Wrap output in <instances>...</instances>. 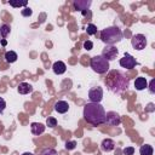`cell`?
<instances>
[{
  "label": "cell",
  "instance_id": "2",
  "mask_svg": "<svg viewBox=\"0 0 155 155\" xmlns=\"http://www.w3.org/2000/svg\"><path fill=\"white\" fill-rule=\"evenodd\" d=\"M105 85L111 92L120 93V92H124L128 87V79L120 71L111 70L105 79Z\"/></svg>",
  "mask_w": 155,
  "mask_h": 155
},
{
  "label": "cell",
  "instance_id": "3",
  "mask_svg": "<svg viewBox=\"0 0 155 155\" xmlns=\"http://www.w3.org/2000/svg\"><path fill=\"white\" fill-rule=\"evenodd\" d=\"M124 34L119 27H108L101 31V40L107 45H114L122 40Z\"/></svg>",
  "mask_w": 155,
  "mask_h": 155
},
{
  "label": "cell",
  "instance_id": "27",
  "mask_svg": "<svg viewBox=\"0 0 155 155\" xmlns=\"http://www.w3.org/2000/svg\"><path fill=\"white\" fill-rule=\"evenodd\" d=\"M84 48L87 50V51L92 50V48H93V42H92L91 40H86V41L84 42Z\"/></svg>",
  "mask_w": 155,
  "mask_h": 155
},
{
  "label": "cell",
  "instance_id": "28",
  "mask_svg": "<svg viewBox=\"0 0 155 155\" xmlns=\"http://www.w3.org/2000/svg\"><path fill=\"white\" fill-rule=\"evenodd\" d=\"M5 108H6V102L4 101V98L0 97V114L5 110Z\"/></svg>",
  "mask_w": 155,
  "mask_h": 155
},
{
  "label": "cell",
  "instance_id": "8",
  "mask_svg": "<svg viewBox=\"0 0 155 155\" xmlns=\"http://www.w3.org/2000/svg\"><path fill=\"white\" fill-rule=\"evenodd\" d=\"M88 98L91 103H99L103 99V90L102 87H93L88 91Z\"/></svg>",
  "mask_w": 155,
  "mask_h": 155
},
{
  "label": "cell",
  "instance_id": "19",
  "mask_svg": "<svg viewBox=\"0 0 155 155\" xmlns=\"http://www.w3.org/2000/svg\"><path fill=\"white\" fill-rule=\"evenodd\" d=\"M10 31H11L10 25H7V24H2V25L0 27V35H1L4 39L7 38V35L10 34Z\"/></svg>",
  "mask_w": 155,
  "mask_h": 155
},
{
  "label": "cell",
  "instance_id": "20",
  "mask_svg": "<svg viewBox=\"0 0 155 155\" xmlns=\"http://www.w3.org/2000/svg\"><path fill=\"white\" fill-rule=\"evenodd\" d=\"M86 31H87L88 35H94V34H97V27H96L94 24L90 23V24H87V29H86Z\"/></svg>",
  "mask_w": 155,
  "mask_h": 155
},
{
  "label": "cell",
  "instance_id": "12",
  "mask_svg": "<svg viewBox=\"0 0 155 155\" xmlns=\"http://www.w3.org/2000/svg\"><path fill=\"white\" fill-rule=\"evenodd\" d=\"M45 126L42 125V124H40V122H33L31 125H30V131H31V133L34 134V136H40V134H42L44 132H45Z\"/></svg>",
  "mask_w": 155,
  "mask_h": 155
},
{
  "label": "cell",
  "instance_id": "10",
  "mask_svg": "<svg viewBox=\"0 0 155 155\" xmlns=\"http://www.w3.org/2000/svg\"><path fill=\"white\" fill-rule=\"evenodd\" d=\"M91 4H92L91 0H76V1H74V8L76 11L84 12L85 10H87L91 6Z\"/></svg>",
  "mask_w": 155,
  "mask_h": 155
},
{
  "label": "cell",
  "instance_id": "16",
  "mask_svg": "<svg viewBox=\"0 0 155 155\" xmlns=\"http://www.w3.org/2000/svg\"><path fill=\"white\" fill-rule=\"evenodd\" d=\"M134 87H136V90H138V91H142V90L147 88V87H148V81H147V79L143 78V76L137 78L136 81H134Z\"/></svg>",
  "mask_w": 155,
  "mask_h": 155
},
{
  "label": "cell",
  "instance_id": "18",
  "mask_svg": "<svg viewBox=\"0 0 155 155\" xmlns=\"http://www.w3.org/2000/svg\"><path fill=\"white\" fill-rule=\"evenodd\" d=\"M153 153H154L153 147L149 145V144H144V145H142L140 149H139V154H140V155H153Z\"/></svg>",
  "mask_w": 155,
  "mask_h": 155
},
{
  "label": "cell",
  "instance_id": "15",
  "mask_svg": "<svg viewBox=\"0 0 155 155\" xmlns=\"http://www.w3.org/2000/svg\"><path fill=\"white\" fill-rule=\"evenodd\" d=\"M17 90H18V92L21 94H28V93L33 92V86L30 84H28V82H21L18 85Z\"/></svg>",
  "mask_w": 155,
  "mask_h": 155
},
{
  "label": "cell",
  "instance_id": "9",
  "mask_svg": "<svg viewBox=\"0 0 155 155\" xmlns=\"http://www.w3.org/2000/svg\"><path fill=\"white\" fill-rule=\"evenodd\" d=\"M105 122L109 126H117L121 122L120 115L115 111H108V113H105Z\"/></svg>",
  "mask_w": 155,
  "mask_h": 155
},
{
  "label": "cell",
  "instance_id": "30",
  "mask_svg": "<svg viewBox=\"0 0 155 155\" xmlns=\"http://www.w3.org/2000/svg\"><path fill=\"white\" fill-rule=\"evenodd\" d=\"M22 155H34V154H31V153H23Z\"/></svg>",
  "mask_w": 155,
  "mask_h": 155
},
{
  "label": "cell",
  "instance_id": "4",
  "mask_svg": "<svg viewBox=\"0 0 155 155\" xmlns=\"http://www.w3.org/2000/svg\"><path fill=\"white\" fill-rule=\"evenodd\" d=\"M91 68L97 74H105L109 70V62L102 56H94L91 58Z\"/></svg>",
  "mask_w": 155,
  "mask_h": 155
},
{
  "label": "cell",
  "instance_id": "7",
  "mask_svg": "<svg viewBox=\"0 0 155 155\" xmlns=\"http://www.w3.org/2000/svg\"><path fill=\"white\" fill-rule=\"evenodd\" d=\"M117 53H119V51H117V48L115 47V46H111V45H107L104 48H103V51H102V57H104L108 62L109 61H113V59H115L116 58V56H117Z\"/></svg>",
  "mask_w": 155,
  "mask_h": 155
},
{
  "label": "cell",
  "instance_id": "26",
  "mask_svg": "<svg viewBox=\"0 0 155 155\" xmlns=\"http://www.w3.org/2000/svg\"><path fill=\"white\" fill-rule=\"evenodd\" d=\"M122 153L125 155H133L134 154V148L133 147H126V148H124Z\"/></svg>",
  "mask_w": 155,
  "mask_h": 155
},
{
  "label": "cell",
  "instance_id": "22",
  "mask_svg": "<svg viewBox=\"0 0 155 155\" xmlns=\"http://www.w3.org/2000/svg\"><path fill=\"white\" fill-rule=\"evenodd\" d=\"M10 5H11L12 7H21V6L27 7L28 1H10Z\"/></svg>",
  "mask_w": 155,
  "mask_h": 155
},
{
  "label": "cell",
  "instance_id": "25",
  "mask_svg": "<svg viewBox=\"0 0 155 155\" xmlns=\"http://www.w3.org/2000/svg\"><path fill=\"white\" fill-rule=\"evenodd\" d=\"M75 147H76V142L75 140H68L65 143V148L68 150H73V149H75Z\"/></svg>",
  "mask_w": 155,
  "mask_h": 155
},
{
  "label": "cell",
  "instance_id": "13",
  "mask_svg": "<svg viewBox=\"0 0 155 155\" xmlns=\"http://www.w3.org/2000/svg\"><path fill=\"white\" fill-rule=\"evenodd\" d=\"M54 110H56L57 113H59V114L67 113V111L69 110V104H68V102H65V101H58V102L54 104Z\"/></svg>",
  "mask_w": 155,
  "mask_h": 155
},
{
  "label": "cell",
  "instance_id": "5",
  "mask_svg": "<svg viewBox=\"0 0 155 155\" xmlns=\"http://www.w3.org/2000/svg\"><path fill=\"white\" fill-rule=\"evenodd\" d=\"M131 44L133 46L134 50H138V51H142L147 46V39L143 34H136L132 36L131 39Z\"/></svg>",
  "mask_w": 155,
  "mask_h": 155
},
{
  "label": "cell",
  "instance_id": "6",
  "mask_svg": "<svg viewBox=\"0 0 155 155\" xmlns=\"http://www.w3.org/2000/svg\"><path fill=\"white\" fill-rule=\"evenodd\" d=\"M120 65L122 67V68H126V69H132V68H134L136 67V64H137V61H136V58L132 56V54H130V53H125L124 54V57L120 59Z\"/></svg>",
  "mask_w": 155,
  "mask_h": 155
},
{
  "label": "cell",
  "instance_id": "1",
  "mask_svg": "<svg viewBox=\"0 0 155 155\" xmlns=\"http://www.w3.org/2000/svg\"><path fill=\"white\" fill-rule=\"evenodd\" d=\"M84 119L92 126L105 124V110L99 103H87L84 107Z\"/></svg>",
  "mask_w": 155,
  "mask_h": 155
},
{
  "label": "cell",
  "instance_id": "29",
  "mask_svg": "<svg viewBox=\"0 0 155 155\" xmlns=\"http://www.w3.org/2000/svg\"><path fill=\"white\" fill-rule=\"evenodd\" d=\"M155 79H153L151 81H150V86H149V91H150V93H155Z\"/></svg>",
  "mask_w": 155,
  "mask_h": 155
},
{
  "label": "cell",
  "instance_id": "31",
  "mask_svg": "<svg viewBox=\"0 0 155 155\" xmlns=\"http://www.w3.org/2000/svg\"><path fill=\"white\" fill-rule=\"evenodd\" d=\"M1 45H2V46H5V45H6V41H5V40H2V41H1Z\"/></svg>",
  "mask_w": 155,
  "mask_h": 155
},
{
  "label": "cell",
  "instance_id": "24",
  "mask_svg": "<svg viewBox=\"0 0 155 155\" xmlns=\"http://www.w3.org/2000/svg\"><path fill=\"white\" fill-rule=\"evenodd\" d=\"M21 13H22V16H24V17H30L31 13H33V10H31L30 7H24V8L21 11Z\"/></svg>",
  "mask_w": 155,
  "mask_h": 155
},
{
  "label": "cell",
  "instance_id": "14",
  "mask_svg": "<svg viewBox=\"0 0 155 155\" xmlns=\"http://www.w3.org/2000/svg\"><path fill=\"white\" fill-rule=\"evenodd\" d=\"M101 148H102L103 151L109 153V151L114 150V148H115V143H114L113 139L107 138V139H103V142H102V144H101Z\"/></svg>",
  "mask_w": 155,
  "mask_h": 155
},
{
  "label": "cell",
  "instance_id": "23",
  "mask_svg": "<svg viewBox=\"0 0 155 155\" xmlns=\"http://www.w3.org/2000/svg\"><path fill=\"white\" fill-rule=\"evenodd\" d=\"M40 155H57V151L52 148H45V149H42Z\"/></svg>",
  "mask_w": 155,
  "mask_h": 155
},
{
  "label": "cell",
  "instance_id": "11",
  "mask_svg": "<svg viewBox=\"0 0 155 155\" xmlns=\"http://www.w3.org/2000/svg\"><path fill=\"white\" fill-rule=\"evenodd\" d=\"M52 69H53L54 74L61 75V74H64V73H65V70H67V65H65L64 62H62V61H57V62L53 63Z\"/></svg>",
  "mask_w": 155,
  "mask_h": 155
},
{
  "label": "cell",
  "instance_id": "17",
  "mask_svg": "<svg viewBox=\"0 0 155 155\" xmlns=\"http://www.w3.org/2000/svg\"><path fill=\"white\" fill-rule=\"evenodd\" d=\"M17 53L15 52V51H7L6 53H5V61L7 62V63H13V62H16L17 61Z\"/></svg>",
  "mask_w": 155,
  "mask_h": 155
},
{
  "label": "cell",
  "instance_id": "21",
  "mask_svg": "<svg viewBox=\"0 0 155 155\" xmlns=\"http://www.w3.org/2000/svg\"><path fill=\"white\" fill-rule=\"evenodd\" d=\"M46 125H47L48 127L53 128V127H56V126H57V120H56L54 117H52V116H48V117H47V120H46Z\"/></svg>",
  "mask_w": 155,
  "mask_h": 155
}]
</instances>
